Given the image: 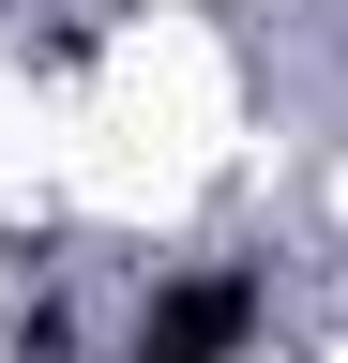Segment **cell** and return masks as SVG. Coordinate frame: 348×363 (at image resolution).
<instances>
[{
    "mask_svg": "<svg viewBox=\"0 0 348 363\" xmlns=\"http://www.w3.org/2000/svg\"><path fill=\"white\" fill-rule=\"evenodd\" d=\"M257 318H273V272H257V257H197V272H167V288L137 303L121 363H242Z\"/></svg>",
    "mask_w": 348,
    "mask_h": 363,
    "instance_id": "obj_1",
    "label": "cell"
},
{
    "mask_svg": "<svg viewBox=\"0 0 348 363\" xmlns=\"http://www.w3.org/2000/svg\"><path fill=\"white\" fill-rule=\"evenodd\" d=\"M0 363H76V303H16L0 318Z\"/></svg>",
    "mask_w": 348,
    "mask_h": 363,
    "instance_id": "obj_2",
    "label": "cell"
}]
</instances>
